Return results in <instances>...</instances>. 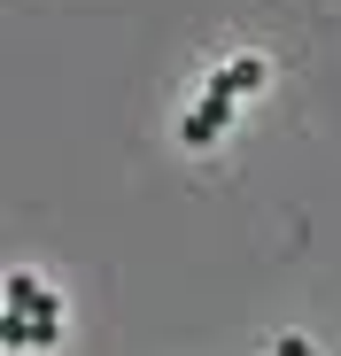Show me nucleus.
I'll return each instance as SVG.
<instances>
[{
  "instance_id": "obj_4",
  "label": "nucleus",
  "mask_w": 341,
  "mask_h": 356,
  "mask_svg": "<svg viewBox=\"0 0 341 356\" xmlns=\"http://www.w3.org/2000/svg\"><path fill=\"white\" fill-rule=\"evenodd\" d=\"M225 78H233L241 93H256V86H264V63H233V70H225Z\"/></svg>"
},
{
  "instance_id": "obj_3",
  "label": "nucleus",
  "mask_w": 341,
  "mask_h": 356,
  "mask_svg": "<svg viewBox=\"0 0 341 356\" xmlns=\"http://www.w3.org/2000/svg\"><path fill=\"white\" fill-rule=\"evenodd\" d=\"M63 333V318H0V348H47Z\"/></svg>"
},
{
  "instance_id": "obj_1",
  "label": "nucleus",
  "mask_w": 341,
  "mask_h": 356,
  "mask_svg": "<svg viewBox=\"0 0 341 356\" xmlns=\"http://www.w3.org/2000/svg\"><path fill=\"white\" fill-rule=\"evenodd\" d=\"M233 101H241V86H233V78L217 70V78L202 86V101H194V116H187V147H209V140H217L225 124H233Z\"/></svg>"
},
{
  "instance_id": "obj_5",
  "label": "nucleus",
  "mask_w": 341,
  "mask_h": 356,
  "mask_svg": "<svg viewBox=\"0 0 341 356\" xmlns=\"http://www.w3.org/2000/svg\"><path fill=\"white\" fill-rule=\"evenodd\" d=\"M279 356H318V348H310L303 333H287V341H279Z\"/></svg>"
},
{
  "instance_id": "obj_2",
  "label": "nucleus",
  "mask_w": 341,
  "mask_h": 356,
  "mask_svg": "<svg viewBox=\"0 0 341 356\" xmlns=\"http://www.w3.org/2000/svg\"><path fill=\"white\" fill-rule=\"evenodd\" d=\"M8 318H63V294H47L31 271L8 279Z\"/></svg>"
}]
</instances>
